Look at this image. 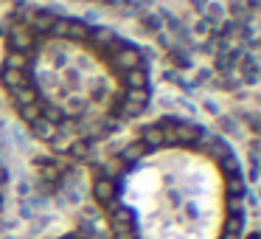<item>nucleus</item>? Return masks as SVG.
<instances>
[{"label": "nucleus", "instance_id": "obj_2", "mask_svg": "<svg viewBox=\"0 0 261 239\" xmlns=\"http://www.w3.org/2000/svg\"><path fill=\"white\" fill-rule=\"evenodd\" d=\"M31 76L45 116L59 118V129L67 135H82L113 116L116 90L107 71H98L90 51L76 43H45L31 62Z\"/></svg>", "mask_w": 261, "mask_h": 239}, {"label": "nucleus", "instance_id": "obj_1", "mask_svg": "<svg viewBox=\"0 0 261 239\" xmlns=\"http://www.w3.org/2000/svg\"><path fill=\"white\" fill-rule=\"evenodd\" d=\"M121 202L140 239H219L225 186L213 160L191 149H158L124 175Z\"/></svg>", "mask_w": 261, "mask_h": 239}]
</instances>
